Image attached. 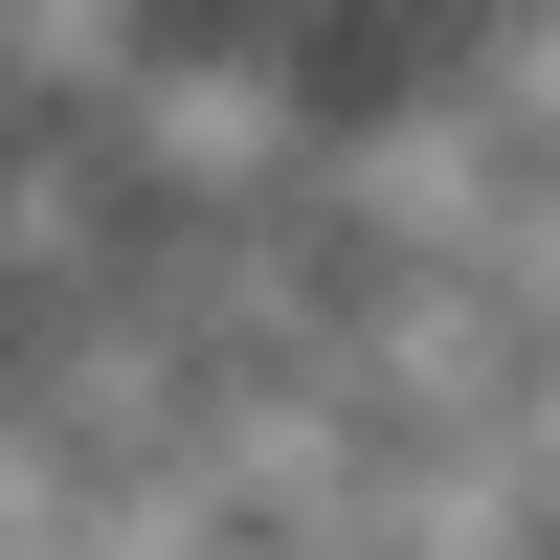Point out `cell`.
Instances as JSON below:
<instances>
[{
    "label": "cell",
    "mask_w": 560,
    "mask_h": 560,
    "mask_svg": "<svg viewBox=\"0 0 560 560\" xmlns=\"http://www.w3.org/2000/svg\"><path fill=\"white\" fill-rule=\"evenodd\" d=\"M292 224L337 269H493V247H516V135H493L448 68H404V90H359V113L314 135Z\"/></svg>",
    "instance_id": "cell-2"
},
{
    "label": "cell",
    "mask_w": 560,
    "mask_h": 560,
    "mask_svg": "<svg viewBox=\"0 0 560 560\" xmlns=\"http://www.w3.org/2000/svg\"><path fill=\"white\" fill-rule=\"evenodd\" d=\"M448 90L516 135V179H560V0H493V23L448 45Z\"/></svg>",
    "instance_id": "cell-3"
},
{
    "label": "cell",
    "mask_w": 560,
    "mask_h": 560,
    "mask_svg": "<svg viewBox=\"0 0 560 560\" xmlns=\"http://www.w3.org/2000/svg\"><path fill=\"white\" fill-rule=\"evenodd\" d=\"M314 135H337L314 45H269V23H179L158 68L90 113V158L135 179V224H269V202L314 179Z\"/></svg>",
    "instance_id": "cell-1"
},
{
    "label": "cell",
    "mask_w": 560,
    "mask_h": 560,
    "mask_svg": "<svg viewBox=\"0 0 560 560\" xmlns=\"http://www.w3.org/2000/svg\"><path fill=\"white\" fill-rule=\"evenodd\" d=\"M0 135H45V113H23V90H0Z\"/></svg>",
    "instance_id": "cell-4"
}]
</instances>
